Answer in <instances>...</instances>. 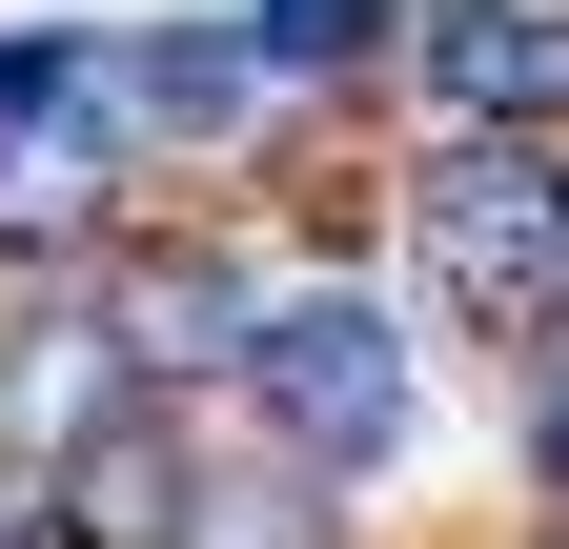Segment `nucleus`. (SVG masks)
<instances>
[{
  "label": "nucleus",
  "instance_id": "nucleus-2",
  "mask_svg": "<svg viewBox=\"0 0 569 549\" xmlns=\"http://www.w3.org/2000/svg\"><path fill=\"white\" fill-rule=\"evenodd\" d=\"M407 244H427V286H448L468 326L549 347L569 326V143H448L407 183Z\"/></svg>",
  "mask_w": 569,
  "mask_h": 549
},
{
  "label": "nucleus",
  "instance_id": "nucleus-7",
  "mask_svg": "<svg viewBox=\"0 0 569 549\" xmlns=\"http://www.w3.org/2000/svg\"><path fill=\"white\" fill-rule=\"evenodd\" d=\"M183 549H346V489H306V468H203V509H183Z\"/></svg>",
  "mask_w": 569,
  "mask_h": 549
},
{
  "label": "nucleus",
  "instance_id": "nucleus-8",
  "mask_svg": "<svg viewBox=\"0 0 569 549\" xmlns=\"http://www.w3.org/2000/svg\"><path fill=\"white\" fill-rule=\"evenodd\" d=\"M264 82H346V61H407V0H244Z\"/></svg>",
  "mask_w": 569,
  "mask_h": 549
},
{
  "label": "nucleus",
  "instance_id": "nucleus-6",
  "mask_svg": "<svg viewBox=\"0 0 569 549\" xmlns=\"http://www.w3.org/2000/svg\"><path fill=\"white\" fill-rule=\"evenodd\" d=\"M183 509H203V468H183L163 407H142V428H102V448L41 489V549H183Z\"/></svg>",
  "mask_w": 569,
  "mask_h": 549
},
{
  "label": "nucleus",
  "instance_id": "nucleus-12",
  "mask_svg": "<svg viewBox=\"0 0 569 549\" xmlns=\"http://www.w3.org/2000/svg\"><path fill=\"white\" fill-rule=\"evenodd\" d=\"M529 549H569V509H549V529H529Z\"/></svg>",
  "mask_w": 569,
  "mask_h": 549
},
{
  "label": "nucleus",
  "instance_id": "nucleus-4",
  "mask_svg": "<svg viewBox=\"0 0 569 549\" xmlns=\"http://www.w3.org/2000/svg\"><path fill=\"white\" fill-rule=\"evenodd\" d=\"M407 61L448 102V143H569V21L549 0H427Z\"/></svg>",
  "mask_w": 569,
  "mask_h": 549
},
{
  "label": "nucleus",
  "instance_id": "nucleus-1",
  "mask_svg": "<svg viewBox=\"0 0 569 549\" xmlns=\"http://www.w3.org/2000/svg\"><path fill=\"white\" fill-rule=\"evenodd\" d=\"M244 407H264V448L306 468V489H367V468L427 448V367H407V326L367 286H284L264 347H244Z\"/></svg>",
  "mask_w": 569,
  "mask_h": 549
},
{
  "label": "nucleus",
  "instance_id": "nucleus-10",
  "mask_svg": "<svg viewBox=\"0 0 569 549\" xmlns=\"http://www.w3.org/2000/svg\"><path fill=\"white\" fill-rule=\"evenodd\" d=\"M82 82H102V61H82V41H0V143H21V122H41V102H82Z\"/></svg>",
  "mask_w": 569,
  "mask_h": 549
},
{
  "label": "nucleus",
  "instance_id": "nucleus-5",
  "mask_svg": "<svg viewBox=\"0 0 569 549\" xmlns=\"http://www.w3.org/2000/svg\"><path fill=\"white\" fill-rule=\"evenodd\" d=\"M264 306H284V286H264L244 244H122V286H102V326H122L142 387H244Z\"/></svg>",
  "mask_w": 569,
  "mask_h": 549
},
{
  "label": "nucleus",
  "instance_id": "nucleus-3",
  "mask_svg": "<svg viewBox=\"0 0 569 549\" xmlns=\"http://www.w3.org/2000/svg\"><path fill=\"white\" fill-rule=\"evenodd\" d=\"M102 428H142V367H122V326L82 286H41L21 326H0V489H61Z\"/></svg>",
  "mask_w": 569,
  "mask_h": 549
},
{
  "label": "nucleus",
  "instance_id": "nucleus-11",
  "mask_svg": "<svg viewBox=\"0 0 569 549\" xmlns=\"http://www.w3.org/2000/svg\"><path fill=\"white\" fill-rule=\"evenodd\" d=\"M529 468H549V509H569V326H549V387H529Z\"/></svg>",
  "mask_w": 569,
  "mask_h": 549
},
{
  "label": "nucleus",
  "instance_id": "nucleus-9",
  "mask_svg": "<svg viewBox=\"0 0 569 549\" xmlns=\"http://www.w3.org/2000/svg\"><path fill=\"white\" fill-rule=\"evenodd\" d=\"M142 102H163V122H264L244 21H163V41H142Z\"/></svg>",
  "mask_w": 569,
  "mask_h": 549
}]
</instances>
